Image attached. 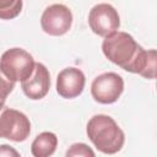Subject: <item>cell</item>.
I'll return each mask as SVG.
<instances>
[{"instance_id":"cell-2","label":"cell","mask_w":157,"mask_h":157,"mask_svg":"<svg viewBox=\"0 0 157 157\" xmlns=\"http://www.w3.org/2000/svg\"><path fill=\"white\" fill-rule=\"evenodd\" d=\"M86 134L93 146L102 153L114 155L125 142V134L117 121L105 114L93 115L86 126Z\"/></svg>"},{"instance_id":"cell-4","label":"cell","mask_w":157,"mask_h":157,"mask_svg":"<svg viewBox=\"0 0 157 157\" xmlns=\"http://www.w3.org/2000/svg\"><path fill=\"white\" fill-rule=\"evenodd\" d=\"M29 134L31 121L25 113L7 107L0 109V139L22 142Z\"/></svg>"},{"instance_id":"cell-11","label":"cell","mask_w":157,"mask_h":157,"mask_svg":"<svg viewBox=\"0 0 157 157\" xmlns=\"http://www.w3.org/2000/svg\"><path fill=\"white\" fill-rule=\"evenodd\" d=\"M22 0H0V20H12L22 11Z\"/></svg>"},{"instance_id":"cell-1","label":"cell","mask_w":157,"mask_h":157,"mask_svg":"<svg viewBox=\"0 0 157 157\" xmlns=\"http://www.w3.org/2000/svg\"><path fill=\"white\" fill-rule=\"evenodd\" d=\"M102 52L104 56L123 70L139 74L145 78L153 80L156 77L157 53L155 49H144L134 37L126 32L117 31L102 42Z\"/></svg>"},{"instance_id":"cell-5","label":"cell","mask_w":157,"mask_h":157,"mask_svg":"<svg viewBox=\"0 0 157 157\" xmlns=\"http://www.w3.org/2000/svg\"><path fill=\"white\" fill-rule=\"evenodd\" d=\"M124 91V80L117 72H103L93 78L91 94L101 104L115 103Z\"/></svg>"},{"instance_id":"cell-12","label":"cell","mask_w":157,"mask_h":157,"mask_svg":"<svg viewBox=\"0 0 157 157\" xmlns=\"http://www.w3.org/2000/svg\"><path fill=\"white\" fill-rule=\"evenodd\" d=\"M65 155L67 157H77V156L78 157H94L96 156L94 151L91 147H88V145H86L83 142L72 144L67 148V151H66Z\"/></svg>"},{"instance_id":"cell-14","label":"cell","mask_w":157,"mask_h":157,"mask_svg":"<svg viewBox=\"0 0 157 157\" xmlns=\"http://www.w3.org/2000/svg\"><path fill=\"white\" fill-rule=\"evenodd\" d=\"M0 157H20V152L10 145H0Z\"/></svg>"},{"instance_id":"cell-8","label":"cell","mask_w":157,"mask_h":157,"mask_svg":"<svg viewBox=\"0 0 157 157\" xmlns=\"http://www.w3.org/2000/svg\"><path fill=\"white\" fill-rule=\"evenodd\" d=\"M86 83V77L82 70L70 66L63 69L56 76V92L65 99L78 97Z\"/></svg>"},{"instance_id":"cell-9","label":"cell","mask_w":157,"mask_h":157,"mask_svg":"<svg viewBox=\"0 0 157 157\" xmlns=\"http://www.w3.org/2000/svg\"><path fill=\"white\" fill-rule=\"evenodd\" d=\"M22 91L26 97L32 101H39L47 96L50 88V74L42 63H36L32 75L21 82Z\"/></svg>"},{"instance_id":"cell-13","label":"cell","mask_w":157,"mask_h":157,"mask_svg":"<svg viewBox=\"0 0 157 157\" xmlns=\"http://www.w3.org/2000/svg\"><path fill=\"white\" fill-rule=\"evenodd\" d=\"M15 88V82L9 80L0 70V109L5 107V102L7 96Z\"/></svg>"},{"instance_id":"cell-10","label":"cell","mask_w":157,"mask_h":157,"mask_svg":"<svg viewBox=\"0 0 157 157\" xmlns=\"http://www.w3.org/2000/svg\"><path fill=\"white\" fill-rule=\"evenodd\" d=\"M58 146V136L52 131H43L34 137L31 145V153L34 157H49Z\"/></svg>"},{"instance_id":"cell-3","label":"cell","mask_w":157,"mask_h":157,"mask_svg":"<svg viewBox=\"0 0 157 157\" xmlns=\"http://www.w3.org/2000/svg\"><path fill=\"white\" fill-rule=\"evenodd\" d=\"M33 56L22 48H11L0 58V70L11 81L22 82L28 78L34 69Z\"/></svg>"},{"instance_id":"cell-7","label":"cell","mask_w":157,"mask_h":157,"mask_svg":"<svg viewBox=\"0 0 157 157\" xmlns=\"http://www.w3.org/2000/svg\"><path fill=\"white\" fill-rule=\"evenodd\" d=\"M72 25V12L64 4L48 6L40 16V27L44 33L59 37L69 32Z\"/></svg>"},{"instance_id":"cell-6","label":"cell","mask_w":157,"mask_h":157,"mask_svg":"<svg viewBox=\"0 0 157 157\" xmlns=\"http://www.w3.org/2000/svg\"><path fill=\"white\" fill-rule=\"evenodd\" d=\"M88 25L94 34L107 37L119 29L120 17L114 6L107 2H101L90 10Z\"/></svg>"}]
</instances>
